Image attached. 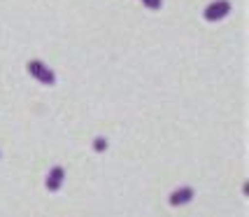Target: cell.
I'll list each match as a JSON object with an SVG mask.
<instances>
[{"mask_svg":"<svg viewBox=\"0 0 249 217\" xmlns=\"http://www.w3.org/2000/svg\"><path fill=\"white\" fill-rule=\"evenodd\" d=\"M28 73H31L37 82H42V84H56V75L52 68H47L42 61H28Z\"/></svg>","mask_w":249,"mask_h":217,"instance_id":"1","label":"cell"},{"mask_svg":"<svg viewBox=\"0 0 249 217\" xmlns=\"http://www.w3.org/2000/svg\"><path fill=\"white\" fill-rule=\"evenodd\" d=\"M231 12V2L228 0H214L205 7V19L207 21H221Z\"/></svg>","mask_w":249,"mask_h":217,"instance_id":"2","label":"cell"},{"mask_svg":"<svg viewBox=\"0 0 249 217\" xmlns=\"http://www.w3.org/2000/svg\"><path fill=\"white\" fill-rule=\"evenodd\" d=\"M194 187H177L173 194H170V206H186L191 198H194Z\"/></svg>","mask_w":249,"mask_h":217,"instance_id":"3","label":"cell"},{"mask_svg":"<svg viewBox=\"0 0 249 217\" xmlns=\"http://www.w3.org/2000/svg\"><path fill=\"white\" fill-rule=\"evenodd\" d=\"M63 178H65V168L54 166L52 173L47 175V189H49V192H58V189H61V182H63Z\"/></svg>","mask_w":249,"mask_h":217,"instance_id":"4","label":"cell"},{"mask_svg":"<svg viewBox=\"0 0 249 217\" xmlns=\"http://www.w3.org/2000/svg\"><path fill=\"white\" fill-rule=\"evenodd\" d=\"M93 150H96V152H105V150H107V140H105V138H96V140H93Z\"/></svg>","mask_w":249,"mask_h":217,"instance_id":"5","label":"cell"},{"mask_svg":"<svg viewBox=\"0 0 249 217\" xmlns=\"http://www.w3.org/2000/svg\"><path fill=\"white\" fill-rule=\"evenodd\" d=\"M144 2V7H149V10H159L163 5V0H142Z\"/></svg>","mask_w":249,"mask_h":217,"instance_id":"6","label":"cell"}]
</instances>
